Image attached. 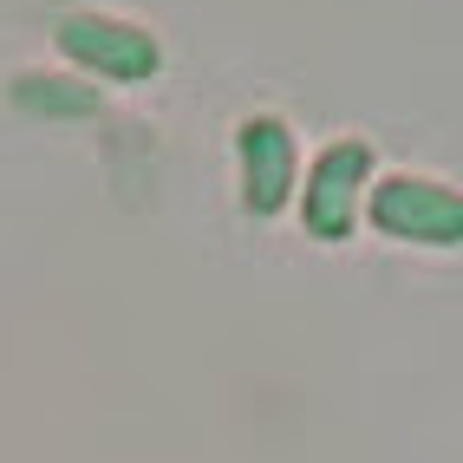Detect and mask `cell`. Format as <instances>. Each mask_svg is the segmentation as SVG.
<instances>
[{
	"label": "cell",
	"mask_w": 463,
	"mask_h": 463,
	"mask_svg": "<svg viewBox=\"0 0 463 463\" xmlns=\"http://www.w3.org/2000/svg\"><path fill=\"white\" fill-rule=\"evenodd\" d=\"M59 52L72 59V66H85L91 79H111V85H144L164 72V46L150 26L137 20H118V14H66L52 26Z\"/></svg>",
	"instance_id": "7a4b0ae2"
},
{
	"label": "cell",
	"mask_w": 463,
	"mask_h": 463,
	"mask_svg": "<svg viewBox=\"0 0 463 463\" xmlns=\"http://www.w3.org/2000/svg\"><path fill=\"white\" fill-rule=\"evenodd\" d=\"M14 105L33 118H91L99 111V91H85L72 79H46V72H20L14 79Z\"/></svg>",
	"instance_id": "5b68a950"
},
{
	"label": "cell",
	"mask_w": 463,
	"mask_h": 463,
	"mask_svg": "<svg viewBox=\"0 0 463 463\" xmlns=\"http://www.w3.org/2000/svg\"><path fill=\"white\" fill-rule=\"evenodd\" d=\"M365 215L392 241H418V249H457L463 241V203L450 183L430 176H379L365 190Z\"/></svg>",
	"instance_id": "3957f363"
},
{
	"label": "cell",
	"mask_w": 463,
	"mask_h": 463,
	"mask_svg": "<svg viewBox=\"0 0 463 463\" xmlns=\"http://www.w3.org/2000/svg\"><path fill=\"white\" fill-rule=\"evenodd\" d=\"M365 190H373V144L365 137H339L307 164V190H294V209L314 241H346L359 229Z\"/></svg>",
	"instance_id": "6da1fadb"
},
{
	"label": "cell",
	"mask_w": 463,
	"mask_h": 463,
	"mask_svg": "<svg viewBox=\"0 0 463 463\" xmlns=\"http://www.w3.org/2000/svg\"><path fill=\"white\" fill-rule=\"evenodd\" d=\"M235 170H241V209L249 215H281L294 209V190H300V144L288 131V118L274 111H255L235 125Z\"/></svg>",
	"instance_id": "277c9868"
}]
</instances>
